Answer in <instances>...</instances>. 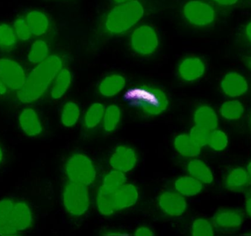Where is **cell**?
<instances>
[{
	"mask_svg": "<svg viewBox=\"0 0 251 236\" xmlns=\"http://www.w3.org/2000/svg\"><path fill=\"white\" fill-rule=\"evenodd\" d=\"M63 66V59L57 54H51L37 64L26 76L23 86L17 91L18 100L22 103H32L39 100Z\"/></svg>",
	"mask_w": 251,
	"mask_h": 236,
	"instance_id": "6da1fadb",
	"label": "cell"
},
{
	"mask_svg": "<svg viewBox=\"0 0 251 236\" xmlns=\"http://www.w3.org/2000/svg\"><path fill=\"white\" fill-rule=\"evenodd\" d=\"M144 13V7L139 0L118 4L104 19V32L111 35L125 33L140 22Z\"/></svg>",
	"mask_w": 251,
	"mask_h": 236,
	"instance_id": "7a4b0ae2",
	"label": "cell"
},
{
	"mask_svg": "<svg viewBox=\"0 0 251 236\" xmlns=\"http://www.w3.org/2000/svg\"><path fill=\"white\" fill-rule=\"evenodd\" d=\"M142 90L137 88L135 91H131L128 94L142 96L143 100L127 99L129 105L138 109L144 116H158L165 112L169 105V100L166 93L158 87L151 85H140Z\"/></svg>",
	"mask_w": 251,
	"mask_h": 236,
	"instance_id": "3957f363",
	"label": "cell"
},
{
	"mask_svg": "<svg viewBox=\"0 0 251 236\" xmlns=\"http://www.w3.org/2000/svg\"><path fill=\"white\" fill-rule=\"evenodd\" d=\"M63 203L66 211L73 216H83L91 206L88 185L69 181L63 192Z\"/></svg>",
	"mask_w": 251,
	"mask_h": 236,
	"instance_id": "277c9868",
	"label": "cell"
},
{
	"mask_svg": "<svg viewBox=\"0 0 251 236\" xmlns=\"http://www.w3.org/2000/svg\"><path fill=\"white\" fill-rule=\"evenodd\" d=\"M66 172L69 181L92 185L97 178V170L92 160L82 153H75L69 157L66 164Z\"/></svg>",
	"mask_w": 251,
	"mask_h": 236,
	"instance_id": "5b68a950",
	"label": "cell"
},
{
	"mask_svg": "<svg viewBox=\"0 0 251 236\" xmlns=\"http://www.w3.org/2000/svg\"><path fill=\"white\" fill-rule=\"evenodd\" d=\"M33 222L32 212L27 203L16 200L0 236H17L30 228Z\"/></svg>",
	"mask_w": 251,
	"mask_h": 236,
	"instance_id": "8992f818",
	"label": "cell"
},
{
	"mask_svg": "<svg viewBox=\"0 0 251 236\" xmlns=\"http://www.w3.org/2000/svg\"><path fill=\"white\" fill-rule=\"evenodd\" d=\"M130 44L133 51L137 54L151 56L156 52L159 47V36L153 26L141 25L133 31Z\"/></svg>",
	"mask_w": 251,
	"mask_h": 236,
	"instance_id": "52a82bcc",
	"label": "cell"
},
{
	"mask_svg": "<svg viewBox=\"0 0 251 236\" xmlns=\"http://www.w3.org/2000/svg\"><path fill=\"white\" fill-rule=\"evenodd\" d=\"M183 16L191 25L206 26L215 19V11L212 5L203 0H190L183 7Z\"/></svg>",
	"mask_w": 251,
	"mask_h": 236,
	"instance_id": "ba28073f",
	"label": "cell"
},
{
	"mask_svg": "<svg viewBox=\"0 0 251 236\" xmlns=\"http://www.w3.org/2000/svg\"><path fill=\"white\" fill-rule=\"evenodd\" d=\"M26 78L25 69L16 60L0 59V79L8 89L19 91L25 84Z\"/></svg>",
	"mask_w": 251,
	"mask_h": 236,
	"instance_id": "9c48e42d",
	"label": "cell"
},
{
	"mask_svg": "<svg viewBox=\"0 0 251 236\" xmlns=\"http://www.w3.org/2000/svg\"><path fill=\"white\" fill-rule=\"evenodd\" d=\"M244 219L240 211L234 209H224L217 212L212 218V225L221 232L229 233L238 231Z\"/></svg>",
	"mask_w": 251,
	"mask_h": 236,
	"instance_id": "30bf717a",
	"label": "cell"
},
{
	"mask_svg": "<svg viewBox=\"0 0 251 236\" xmlns=\"http://www.w3.org/2000/svg\"><path fill=\"white\" fill-rule=\"evenodd\" d=\"M159 206L167 216L178 217L184 214L187 208V203L184 196L178 192L165 191L159 196Z\"/></svg>",
	"mask_w": 251,
	"mask_h": 236,
	"instance_id": "8fae6325",
	"label": "cell"
},
{
	"mask_svg": "<svg viewBox=\"0 0 251 236\" xmlns=\"http://www.w3.org/2000/svg\"><path fill=\"white\" fill-rule=\"evenodd\" d=\"M109 163L112 169L127 173L137 165V153L131 147L119 146L110 157Z\"/></svg>",
	"mask_w": 251,
	"mask_h": 236,
	"instance_id": "7c38bea8",
	"label": "cell"
},
{
	"mask_svg": "<svg viewBox=\"0 0 251 236\" xmlns=\"http://www.w3.org/2000/svg\"><path fill=\"white\" fill-rule=\"evenodd\" d=\"M221 88L225 95L234 98L246 94L249 91V85L243 75L236 72H230L221 80Z\"/></svg>",
	"mask_w": 251,
	"mask_h": 236,
	"instance_id": "4fadbf2b",
	"label": "cell"
},
{
	"mask_svg": "<svg viewBox=\"0 0 251 236\" xmlns=\"http://www.w3.org/2000/svg\"><path fill=\"white\" fill-rule=\"evenodd\" d=\"M206 67L201 59L198 57H186L178 66V74L183 81L193 82L204 75Z\"/></svg>",
	"mask_w": 251,
	"mask_h": 236,
	"instance_id": "5bb4252c",
	"label": "cell"
},
{
	"mask_svg": "<svg viewBox=\"0 0 251 236\" xmlns=\"http://www.w3.org/2000/svg\"><path fill=\"white\" fill-rule=\"evenodd\" d=\"M116 210H122L134 206L138 201L139 192L137 187L131 184H126L113 192Z\"/></svg>",
	"mask_w": 251,
	"mask_h": 236,
	"instance_id": "9a60e30c",
	"label": "cell"
},
{
	"mask_svg": "<svg viewBox=\"0 0 251 236\" xmlns=\"http://www.w3.org/2000/svg\"><path fill=\"white\" fill-rule=\"evenodd\" d=\"M19 122L22 131L28 136H37L42 132V124L33 108L24 109L19 115Z\"/></svg>",
	"mask_w": 251,
	"mask_h": 236,
	"instance_id": "2e32d148",
	"label": "cell"
},
{
	"mask_svg": "<svg viewBox=\"0 0 251 236\" xmlns=\"http://www.w3.org/2000/svg\"><path fill=\"white\" fill-rule=\"evenodd\" d=\"M195 125L207 130L215 131L219 125V119L212 107L208 105H201L196 109L194 113Z\"/></svg>",
	"mask_w": 251,
	"mask_h": 236,
	"instance_id": "e0dca14e",
	"label": "cell"
},
{
	"mask_svg": "<svg viewBox=\"0 0 251 236\" xmlns=\"http://www.w3.org/2000/svg\"><path fill=\"white\" fill-rule=\"evenodd\" d=\"M126 86L125 77L119 74L109 75L104 78L99 85V92L106 97L117 95Z\"/></svg>",
	"mask_w": 251,
	"mask_h": 236,
	"instance_id": "ac0fdd59",
	"label": "cell"
},
{
	"mask_svg": "<svg viewBox=\"0 0 251 236\" xmlns=\"http://www.w3.org/2000/svg\"><path fill=\"white\" fill-rule=\"evenodd\" d=\"M250 183V177L247 171L243 168L237 167L231 169L225 179V185L229 191H242L248 187Z\"/></svg>",
	"mask_w": 251,
	"mask_h": 236,
	"instance_id": "d6986e66",
	"label": "cell"
},
{
	"mask_svg": "<svg viewBox=\"0 0 251 236\" xmlns=\"http://www.w3.org/2000/svg\"><path fill=\"white\" fill-rule=\"evenodd\" d=\"M26 20L34 36H41L47 33L50 29V22L48 16L40 10H32L28 13Z\"/></svg>",
	"mask_w": 251,
	"mask_h": 236,
	"instance_id": "ffe728a7",
	"label": "cell"
},
{
	"mask_svg": "<svg viewBox=\"0 0 251 236\" xmlns=\"http://www.w3.org/2000/svg\"><path fill=\"white\" fill-rule=\"evenodd\" d=\"M176 191L184 197H194L201 192L203 184L192 176L178 178L174 184Z\"/></svg>",
	"mask_w": 251,
	"mask_h": 236,
	"instance_id": "44dd1931",
	"label": "cell"
},
{
	"mask_svg": "<svg viewBox=\"0 0 251 236\" xmlns=\"http://www.w3.org/2000/svg\"><path fill=\"white\" fill-rule=\"evenodd\" d=\"M187 171L190 176L203 184H211L213 183L214 176L209 166L199 159H193L187 164Z\"/></svg>",
	"mask_w": 251,
	"mask_h": 236,
	"instance_id": "7402d4cb",
	"label": "cell"
},
{
	"mask_svg": "<svg viewBox=\"0 0 251 236\" xmlns=\"http://www.w3.org/2000/svg\"><path fill=\"white\" fill-rule=\"evenodd\" d=\"M174 147L178 154L186 157H196L201 153V148L193 142L190 135L181 134L176 137Z\"/></svg>",
	"mask_w": 251,
	"mask_h": 236,
	"instance_id": "603a6c76",
	"label": "cell"
},
{
	"mask_svg": "<svg viewBox=\"0 0 251 236\" xmlns=\"http://www.w3.org/2000/svg\"><path fill=\"white\" fill-rule=\"evenodd\" d=\"M72 82V74L68 69H62L54 79L51 90V97L54 100H59L65 95Z\"/></svg>",
	"mask_w": 251,
	"mask_h": 236,
	"instance_id": "cb8c5ba5",
	"label": "cell"
},
{
	"mask_svg": "<svg viewBox=\"0 0 251 236\" xmlns=\"http://www.w3.org/2000/svg\"><path fill=\"white\" fill-rule=\"evenodd\" d=\"M113 192L114 191H107L102 187H100L99 190L97 198V209L103 216H111L117 211L115 206Z\"/></svg>",
	"mask_w": 251,
	"mask_h": 236,
	"instance_id": "d4e9b609",
	"label": "cell"
},
{
	"mask_svg": "<svg viewBox=\"0 0 251 236\" xmlns=\"http://www.w3.org/2000/svg\"><path fill=\"white\" fill-rule=\"evenodd\" d=\"M105 107L100 103H95L91 105L84 118V124L87 129L92 130L97 128L103 121Z\"/></svg>",
	"mask_w": 251,
	"mask_h": 236,
	"instance_id": "484cf974",
	"label": "cell"
},
{
	"mask_svg": "<svg viewBox=\"0 0 251 236\" xmlns=\"http://www.w3.org/2000/svg\"><path fill=\"white\" fill-rule=\"evenodd\" d=\"M220 112L221 116L227 120H238L244 114L245 107L241 102L230 100L221 105Z\"/></svg>",
	"mask_w": 251,
	"mask_h": 236,
	"instance_id": "4316f807",
	"label": "cell"
},
{
	"mask_svg": "<svg viewBox=\"0 0 251 236\" xmlns=\"http://www.w3.org/2000/svg\"><path fill=\"white\" fill-rule=\"evenodd\" d=\"M80 116V107L77 103L75 102H67L63 105L62 109L61 119L62 124L66 128H72L77 123Z\"/></svg>",
	"mask_w": 251,
	"mask_h": 236,
	"instance_id": "83f0119b",
	"label": "cell"
},
{
	"mask_svg": "<svg viewBox=\"0 0 251 236\" xmlns=\"http://www.w3.org/2000/svg\"><path fill=\"white\" fill-rule=\"evenodd\" d=\"M50 56V48L44 40H37L32 44L27 59L31 63L38 64Z\"/></svg>",
	"mask_w": 251,
	"mask_h": 236,
	"instance_id": "f1b7e54d",
	"label": "cell"
},
{
	"mask_svg": "<svg viewBox=\"0 0 251 236\" xmlns=\"http://www.w3.org/2000/svg\"><path fill=\"white\" fill-rule=\"evenodd\" d=\"M122 112L117 105H110L105 109L103 123L104 129L107 132H112L116 131L120 123Z\"/></svg>",
	"mask_w": 251,
	"mask_h": 236,
	"instance_id": "f546056e",
	"label": "cell"
},
{
	"mask_svg": "<svg viewBox=\"0 0 251 236\" xmlns=\"http://www.w3.org/2000/svg\"><path fill=\"white\" fill-rule=\"evenodd\" d=\"M17 36L13 26L8 24L0 25V49L4 51L13 50L17 43Z\"/></svg>",
	"mask_w": 251,
	"mask_h": 236,
	"instance_id": "4dcf8cb0",
	"label": "cell"
},
{
	"mask_svg": "<svg viewBox=\"0 0 251 236\" xmlns=\"http://www.w3.org/2000/svg\"><path fill=\"white\" fill-rule=\"evenodd\" d=\"M126 183V178L125 173L121 171L113 169L104 177L101 187L107 191H115Z\"/></svg>",
	"mask_w": 251,
	"mask_h": 236,
	"instance_id": "1f68e13d",
	"label": "cell"
},
{
	"mask_svg": "<svg viewBox=\"0 0 251 236\" xmlns=\"http://www.w3.org/2000/svg\"><path fill=\"white\" fill-rule=\"evenodd\" d=\"M215 228L209 220L203 218L196 219L191 227L193 236H212L215 235Z\"/></svg>",
	"mask_w": 251,
	"mask_h": 236,
	"instance_id": "d6a6232c",
	"label": "cell"
},
{
	"mask_svg": "<svg viewBox=\"0 0 251 236\" xmlns=\"http://www.w3.org/2000/svg\"><path fill=\"white\" fill-rule=\"evenodd\" d=\"M228 138L226 134L220 130L212 131L208 145L214 151L221 152L227 148Z\"/></svg>",
	"mask_w": 251,
	"mask_h": 236,
	"instance_id": "836d02e7",
	"label": "cell"
},
{
	"mask_svg": "<svg viewBox=\"0 0 251 236\" xmlns=\"http://www.w3.org/2000/svg\"><path fill=\"white\" fill-rule=\"evenodd\" d=\"M211 131L203 129L200 127L196 126L192 128L190 131V138L193 140V142L199 146L200 148L208 145L209 141V137H210Z\"/></svg>",
	"mask_w": 251,
	"mask_h": 236,
	"instance_id": "e575fe53",
	"label": "cell"
},
{
	"mask_svg": "<svg viewBox=\"0 0 251 236\" xmlns=\"http://www.w3.org/2000/svg\"><path fill=\"white\" fill-rule=\"evenodd\" d=\"M13 27L18 39L21 40V41H27L32 35L30 28L26 22V18H18L13 22Z\"/></svg>",
	"mask_w": 251,
	"mask_h": 236,
	"instance_id": "d590c367",
	"label": "cell"
},
{
	"mask_svg": "<svg viewBox=\"0 0 251 236\" xmlns=\"http://www.w3.org/2000/svg\"><path fill=\"white\" fill-rule=\"evenodd\" d=\"M16 200L13 199H3L0 200V229L7 222V217L14 206Z\"/></svg>",
	"mask_w": 251,
	"mask_h": 236,
	"instance_id": "8d00e7d4",
	"label": "cell"
},
{
	"mask_svg": "<svg viewBox=\"0 0 251 236\" xmlns=\"http://www.w3.org/2000/svg\"><path fill=\"white\" fill-rule=\"evenodd\" d=\"M134 236H153L155 233L153 230L151 229L149 227L142 226L137 228L134 231Z\"/></svg>",
	"mask_w": 251,
	"mask_h": 236,
	"instance_id": "74e56055",
	"label": "cell"
},
{
	"mask_svg": "<svg viewBox=\"0 0 251 236\" xmlns=\"http://www.w3.org/2000/svg\"><path fill=\"white\" fill-rule=\"evenodd\" d=\"M212 1L223 7H231L237 4L239 0H212Z\"/></svg>",
	"mask_w": 251,
	"mask_h": 236,
	"instance_id": "f35d334b",
	"label": "cell"
},
{
	"mask_svg": "<svg viewBox=\"0 0 251 236\" xmlns=\"http://www.w3.org/2000/svg\"><path fill=\"white\" fill-rule=\"evenodd\" d=\"M245 35H246V39L251 45V21L245 27Z\"/></svg>",
	"mask_w": 251,
	"mask_h": 236,
	"instance_id": "ab89813d",
	"label": "cell"
},
{
	"mask_svg": "<svg viewBox=\"0 0 251 236\" xmlns=\"http://www.w3.org/2000/svg\"><path fill=\"white\" fill-rule=\"evenodd\" d=\"M246 210L248 216L251 218V194H249L247 199H246Z\"/></svg>",
	"mask_w": 251,
	"mask_h": 236,
	"instance_id": "60d3db41",
	"label": "cell"
},
{
	"mask_svg": "<svg viewBox=\"0 0 251 236\" xmlns=\"http://www.w3.org/2000/svg\"><path fill=\"white\" fill-rule=\"evenodd\" d=\"M7 89H8V88H7V85L0 79V95L5 94L7 93Z\"/></svg>",
	"mask_w": 251,
	"mask_h": 236,
	"instance_id": "b9f144b4",
	"label": "cell"
},
{
	"mask_svg": "<svg viewBox=\"0 0 251 236\" xmlns=\"http://www.w3.org/2000/svg\"><path fill=\"white\" fill-rule=\"evenodd\" d=\"M245 63H246V66L249 68L251 72V57H245Z\"/></svg>",
	"mask_w": 251,
	"mask_h": 236,
	"instance_id": "7bdbcfd3",
	"label": "cell"
},
{
	"mask_svg": "<svg viewBox=\"0 0 251 236\" xmlns=\"http://www.w3.org/2000/svg\"><path fill=\"white\" fill-rule=\"evenodd\" d=\"M128 236L125 234H122V233H107L104 234V236Z\"/></svg>",
	"mask_w": 251,
	"mask_h": 236,
	"instance_id": "ee69618b",
	"label": "cell"
},
{
	"mask_svg": "<svg viewBox=\"0 0 251 236\" xmlns=\"http://www.w3.org/2000/svg\"><path fill=\"white\" fill-rule=\"evenodd\" d=\"M247 172L251 179V161L249 162V164H248Z\"/></svg>",
	"mask_w": 251,
	"mask_h": 236,
	"instance_id": "f6af8a7d",
	"label": "cell"
},
{
	"mask_svg": "<svg viewBox=\"0 0 251 236\" xmlns=\"http://www.w3.org/2000/svg\"><path fill=\"white\" fill-rule=\"evenodd\" d=\"M113 1L117 4H121V3L126 2V1H131V0H113Z\"/></svg>",
	"mask_w": 251,
	"mask_h": 236,
	"instance_id": "bcb514c9",
	"label": "cell"
},
{
	"mask_svg": "<svg viewBox=\"0 0 251 236\" xmlns=\"http://www.w3.org/2000/svg\"><path fill=\"white\" fill-rule=\"evenodd\" d=\"M3 160V152L2 150H1V147H0V164H1V162H2Z\"/></svg>",
	"mask_w": 251,
	"mask_h": 236,
	"instance_id": "7dc6e473",
	"label": "cell"
},
{
	"mask_svg": "<svg viewBox=\"0 0 251 236\" xmlns=\"http://www.w3.org/2000/svg\"></svg>",
	"mask_w": 251,
	"mask_h": 236,
	"instance_id": "c3c4849f",
	"label": "cell"
},
{
	"mask_svg": "<svg viewBox=\"0 0 251 236\" xmlns=\"http://www.w3.org/2000/svg\"><path fill=\"white\" fill-rule=\"evenodd\" d=\"M250 1H251V0H250Z\"/></svg>",
	"mask_w": 251,
	"mask_h": 236,
	"instance_id": "681fc988",
	"label": "cell"
}]
</instances>
